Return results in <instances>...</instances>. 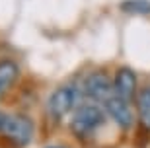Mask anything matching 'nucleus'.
<instances>
[{"mask_svg":"<svg viewBox=\"0 0 150 148\" xmlns=\"http://www.w3.org/2000/svg\"><path fill=\"white\" fill-rule=\"evenodd\" d=\"M107 115L105 109L98 103H82L76 111L72 113V119H70V131H72L74 137L78 138H86L92 137L96 131H100L103 123H105Z\"/></svg>","mask_w":150,"mask_h":148,"instance_id":"1","label":"nucleus"},{"mask_svg":"<svg viewBox=\"0 0 150 148\" xmlns=\"http://www.w3.org/2000/svg\"><path fill=\"white\" fill-rule=\"evenodd\" d=\"M80 98H82V92L74 86H59V88L53 90V93L47 99V113L55 121L64 119L67 115L74 113V111L80 107Z\"/></svg>","mask_w":150,"mask_h":148,"instance_id":"2","label":"nucleus"},{"mask_svg":"<svg viewBox=\"0 0 150 148\" xmlns=\"http://www.w3.org/2000/svg\"><path fill=\"white\" fill-rule=\"evenodd\" d=\"M82 93L92 103L103 105L111 96H115L113 93V78H109V74H105L103 70L90 72L82 82Z\"/></svg>","mask_w":150,"mask_h":148,"instance_id":"3","label":"nucleus"},{"mask_svg":"<svg viewBox=\"0 0 150 148\" xmlns=\"http://www.w3.org/2000/svg\"><path fill=\"white\" fill-rule=\"evenodd\" d=\"M33 135H35V125L33 121L29 119L28 115H10L8 119V125H6L2 137L8 140L14 148H23L28 146L31 140H33Z\"/></svg>","mask_w":150,"mask_h":148,"instance_id":"4","label":"nucleus"},{"mask_svg":"<svg viewBox=\"0 0 150 148\" xmlns=\"http://www.w3.org/2000/svg\"><path fill=\"white\" fill-rule=\"evenodd\" d=\"M139 78L134 70L129 66H119L113 72V93L129 103H134L139 98Z\"/></svg>","mask_w":150,"mask_h":148,"instance_id":"5","label":"nucleus"},{"mask_svg":"<svg viewBox=\"0 0 150 148\" xmlns=\"http://www.w3.org/2000/svg\"><path fill=\"white\" fill-rule=\"evenodd\" d=\"M103 109H105V115L115 123L121 131H131L134 125V109H133V103H129L125 99L117 98V96H111L103 103Z\"/></svg>","mask_w":150,"mask_h":148,"instance_id":"6","label":"nucleus"},{"mask_svg":"<svg viewBox=\"0 0 150 148\" xmlns=\"http://www.w3.org/2000/svg\"><path fill=\"white\" fill-rule=\"evenodd\" d=\"M18 78H20V66H18L16 60L12 59L0 60V96L8 92L16 84Z\"/></svg>","mask_w":150,"mask_h":148,"instance_id":"7","label":"nucleus"},{"mask_svg":"<svg viewBox=\"0 0 150 148\" xmlns=\"http://www.w3.org/2000/svg\"><path fill=\"white\" fill-rule=\"evenodd\" d=\"M137 107H139V119L142 123V127L150 131V86H144L139 92Z\"/></svg>","mask_w":150,"mask_h":148,"instance_id":"8","label":"nucleus"},{"mask_svg":"<svg viewBox=\"0 0 150 148\" xmlns=\"http://www.w3.org/2000/svg\"><path fill=\"white\" fill-rule=\"evenodd\" d=\"M125 14H137V16H148L150 14V0H121L119 2Z\"/></svg>","mask_w":150,"mask_h":148,"instance_id":"9","label":"nucleus"},{"mask_svg":"<svg viewBox=\"0 0 150 148\" xmlns=\"http://www.w3.org/2000/svg\"><path fill=\"white\" fill-rule=\"evenodd\" d=\"M8 119H10V113H4V111H0V135L4 132L6 125H8Z\"/></svg>","mask_w":150,"mask_h":148,"instance_id":"10","label":"nucleus"},{"mask_svg":"<svg viewBox=\"0 0 150 148\" xmlns=\"http://www.w3.org/2000/svg\"><path fill=\"white\" fill-rule=\"evenodd\" d=\"M47 148H67V146H47Z\"/></svg>","mask_w":150,"mask_h":148,"instance_id":"11","label":"nucleus"}]
</instances>
